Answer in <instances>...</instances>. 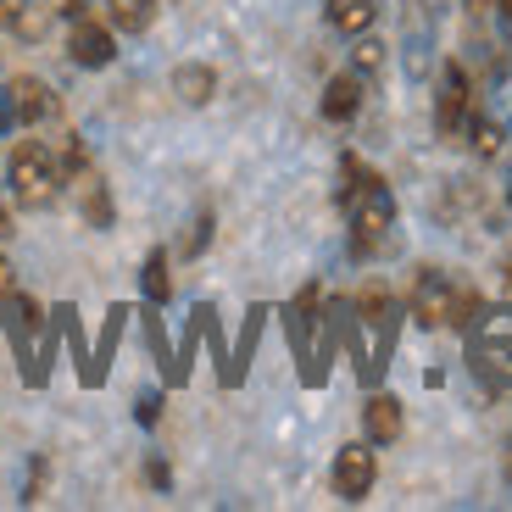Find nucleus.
Returning a JSON list of instances; mask_svg holds the SVG:
<instances>
[{"label": "nucleus", "instance_id": "f257e3e1", "mask_svg": "<svg viewBox=\"0 0 512 512\" xmlns=\"http://www.w3.org/2000/svg\"><path fill=\"white\" fill-rule=\"evenodd\" d=\"M6 184H12V201L23 212H45V206L62 195V167H56V151H45L39 140H17L12 156H6Z\"/></svg>", "mask_w": 512, "mask_h": 512}, {"label": "nucleus", "instance_id": "f03ea898", "mask_svg": "<svg viewBox=\"0 0 512 512\" xmlns=\"http://www.w3.org/2000/svg\"><path fill=\"white\" fill-rule=\"evenodd\" d=\"M346 206H351V256L384 251V240H390V229H396V201H390L384 179H368Z\"/></svg>", "mask_w": 512, "mask_h": 512}, {"label": "nucleus", "instance_id": "7ed1b4c3", "mask_svg": "<svg viewBox=\"0 0 512 512\" xmlns=\"http://www.w3.org/2000/svg\"><path fill=\"white\" fill-rule=\"evenodd\" d=\"M468 117H474V84L462 73V62L440 67V90H435V134L446 145H457L468 134Z\"/></svg>", "mask_w": 512, "mask_h": 512}, {"label": "nucleus", "instance_id": "20e7f679", "mask_svg": "<svg viewBox=\"0 0 512 512\" xmlns=\"http://www.w3.org/2000/svg\"><path fill=\"white\" fill-rule=\"evenodd\" d=\"M457 290L462 284H451L440 268H418V279H412V290H407V312L423 323V329H451Z\"/></svg>", "mask_w": 512, "mask_h": 512}, {"label": "nucleus", "instance_id": "39448f33", "mask_svg": "<svg viewBox=\"0 0 512 512\" xmlns=\"http://www.w3.org/2000/svg\"><path fill=\"white\" fill-rule=\"evenodd\" d=\"M334 496L340 501H362L373 490V479H379V457H373V440H351V446H340V457H334Z\"/></svg>", "mask_w": 512, "mask_h": 512}, {"label": "nucleus", "instance_id": "423d86ee", "mask_svg": "<svg viewBox=\"0 0 512 512\" xmlns=\"http://www.w3.org/2000/svg\"><path fill=\"white\" fill-rule=\"evenodd\" d=\"M6 112L17 117V123H51L56 112H62V101H56V90L45 84V78H34V73H17L12 84H6Z\"/></svg>", "mask_w": 512, "mask_h": 512}, {"label": "nucleus", "instance_id": "0eeeda50", "mask_svg": "<svg viewBox=\"0 0 512 512\" xmlns=\"http://www.w3.org/2000/svg\"><path fill=\"white\" fill-rule=\"evenodd\" d=\"M67 56H73L78 67H112L117 62V39L106 23H95V17H73V34H67Z\"/></svg>", "mask_w": 512, "mask_h": 512}, {"label": "nucleus", "instance_id": "6e6552de", "mask_svg": "<svg viewBox=\"0 0 512 512\" xmlns=\"http://www.w3.org/2000/svg\"><path fill=\"white\" fill-rule=\"evenodd\" d=\"M401 429H407V407H401V396L373 390V396L362 401V435H368L373 446H396Z\"/></svg>", "mask_w": 512, "mask_h": 512}, {"label": "nucleus", "instance_id": "1a4fd4ad", "mask_svg": "<svg viewBox=\"0 0 512 512\" xmlns=\"http://www.w3.org/2000/svg\"><path fill=\"white\" fill-rule=\"evenodd\" d=\"M362 112V73H334L323 84V117L329 123H351Z\"/></svg>", "mask_w": 512, "mask_h": 512}, {"label": "nucleus", "instance_id": "9d476101", "mask_svg": "<svg viewBox=\"0 0 512 512\" xmlns=\"http://www.w3.org/2000/svg\"><path fill=\"white\" fill-rule=\"evenodd\" d=\"M173 95H179L184 106L212 101V95H218V73H212V62H179L173 67Z\"/></svg>", "mask_w": 512, "mask_h": 512}, {"label": "nucleus", "instance_id": "9b49d317", "mask_svg": "<svg viewBox=\"0 0 512 512\" xmlns=\"http://www.w3.org/2000/svg\"><path fill=\"white\" fill-rule=\"evenodd\" d=\"M73 184H78V212H84V223H90V229H112L117 206H112V190H106L101 173H84V179H73Z\"/></svg>", "mask_w": 512, "mask_h": 512}, {"label": "nucleus", "instance_id": "f8f14e48", "mask_svg": "<svg viewBox=\"0 0 512 512\" xmlns=\"http://www.w3.org/2000/svg\"><path fill=\"white\" fill-rule=\"evenodd\" d=\"M357 318L368 329H379V346H390V329H396V295L384 290V284H368L357 295Z\"/></svg>", "mask_w": 512, "mask_h": 512}, {"label": "nucleus", "instance_id": "ddd939ff", "mask_svg": "<svg viewBox=\"0 0 512 512\" xmlns=\"http://www.w3.org/2000/svg\"><path fill=\"white\" fill-rule=\"evenodd\" d=\"M373 17H379V0H329V28H340V34H368Z\"/></svg>", "mask_w": 512, "mask_h": 512}, {"label": "nucleus", "instance_id": "4468645a", "mask_svg": "<svg viewBox=\"0 0 512 512\" xmlns=\"http://www.w3.org/2000/svg\"><path fill=\"white\" fill-rule=\"evenodd\" d=\"M167 262H173V256L156 245V251L145 256V268H140V290H145V301H151V307L173 301V273H167Z\"/></svg>", "mask_w": 512, "mask_h": 512}, {"label": "nucleus", "instance_id": "2eb2a0df", "mask_svg": "<svg viewBox=\"0 0 512 512\" xmlns=\"http://www.w3.org/2000/svg\"><path fill=\"white\" fill-rule=\"evenodd\" d=\"M123 318H128V307H112V312H106L101 346H95V357H90V379H84V384H101V379H106V362H112V351H117V334H123Z\"/></svg>", "mask_w": 512, "mask_h": 512}, {"label": "nucleus", "instance_id": "dca6fc26", "mask_svg": "<svg viewBox=\"0 0 512 512\" xmlns=\"http://www.w3.org/2000/svg\"><path fill=\"white\" fill-rule=\"evenodd\" d=\"M468 145H474V156H501L507 151V134H501V123L496 117H468Z\"/></svg>", "mask_w": 512, "mask_h": 512}, {"label": "nucleus", "instance_id": "f3484780", "mask_svg": "<svg viewBox=\"0 0 512 512\" xmlns=\"http://www.w3.org/2000/svg\"><path fill=\"white\" fill-rule=\"evenodd\" d=\"M12 28H17L23 39H45V34H51V6H39V0H17Z\"/></svg>", "mask_w": 512, "mask_h": 512}, {"label": "nucleus", "instance_id": "a211bd4d", "mask_svg": "<svg viewBox=\"0 0 512 512\" xmlns=\"http://www.w3.org/2000/svg\"><path fill=\"white\" fill-rule=\"evenodd\" d=\"M112 23L128 28V34H140L151 23V0H112Z\"/></svg>", "mask_w": 512, "mask_h": 512}, {"label": "nucleus", "instance_id": "6ab92c4d", "mask_svg": "<svg viewBox=\"0 0 512 512\" xmlns=\"http://www.w3.org/2000/svg\"><path fill=\"white\" fill-rule=\"evenodd\" d=\"M379 67H384V45H379V39H368V34H357V51H351V73L368 78V73H379Z\"/></svg>", "mask_w": 512, "mask_h": 512}, {"label": "nucleus", "instance_id": "aec40b11", "mask_svg": "<svg viewBox=\"0 0 512 512\" xmlns=\"http://www.w3.org/2000/svg\"><path fill=\"white\" fill-rule=\"evenodd\" d=\"M206 245H212V212H201V218L190 223V234H184V245H179V256L184 262H195V256L206 251Z\"/></svg>", "mask_w": 512, "mask_h": 512}, {"label": "nucleus", "instance_id": "412c9836", "mask_svg": "<svg viewBox=\"0 0 512 512\" xmlns=\"http://www.w3.org/2000/svg\"><path fill=\"white\" fill-rule=\"evenodd\" d=\"M156 418H162V396L145 390V396H140V423H156Z\"/></svg>", "mask_w": 512, "mask_h": 512}, {"label": "nucleus", "instance_id": "4be33fe9", "mask_svg": "<svg viewBox=\"0 0 512 512\" xmlns=\"http://www.w3.org/2000/svg\"><path fill=\"white\" fill-rule=\"evenodd\" d=\"M145 479H151L156 490H167V485H173V474H167V462H151V468H145Z\"/></svg>", "mask_w": 512, "mask_h": 512}, {"label": "nucleus", "instance_id": "5701e85b", "mask_svg": "<svg viewBox=\"0 0 512 512\" xmlns=\"http://www.w3.org/2000/svg\"><path fill=\"white\" fill-rule=\"evenodd\" d=\"M12 295V268H6V256H0V301Z\"/></svg>", "mask_w": 512, "mask_h": 512}, {"label": "nucleus", "instance_id": "b1692460", "mask_svg": "<svg viewBox=\"0 0 512 512\" xmlns=\"http://www.w3.org/2000/svg\"><path fill=\"white\" fill-rule=\"evenodd\" d=\"M501 295H507V301H512V256H507V262H501Z\"/></svg>", "mask_w": 512, "mask_h": 512}, {"label": "nucleus", "instance_id": "393cba45", "mask_svg": "<svg viewBox=\"0 0 512 512\" xmlns=\"http://www.w3.org/2000/svg\"><path fill=\"white\" fill-rule=\"evenodd\" d=\"M6 234H12V212H6V206H0V240H6Z\"/></svg>", "mask_w": 512, "mask_h": 512}, {"label": "nucleus", "instance_id": "a878e982", "mask_svg": "<svg viewBox=\"0 0 512 512\" xmlns=\"http://www.w3.org/2000/svg\"><path fill=\"white\" fill-rule=\"evenodd\" d=\"M496 6H501V23L512 28V0H496Z\"/></svg>", "mask_w": 512, "mask_h": 512}, {"label": "nucleus", "instance_id": "bb28decb", "mask_svg": "<svg viewBox=\"0 0 512 512\" xmlns=\"http://www.w3.org/2000/svg\"><path fill=\"white\" fill-rule=\"evenodd\" d=\"M490 6H496V0H468V12H490Z\"/></svg>", "mask_w": 512, "mask_h": 512}, {"label": "nucleus", "instance_id": "cd10ccee", "mask_svg": "<svg viewBox=\"0 0 512 512\" xmlns=\"http://www.w3.org/2000/svg\"><path fill=\"white\" fill-rule=\"evenodd\" d=\"M501 357H507V362H512V346H501Z\"/></svg>", "mask_w": 512, "mask_h": 512}]
</instances>
